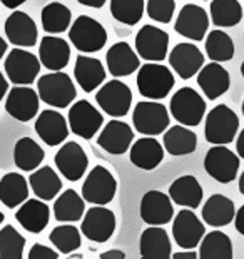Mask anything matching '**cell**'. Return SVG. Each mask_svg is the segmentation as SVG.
<instances>
[{"label": "cell", "mask_w": 244, "mask_h": 259, "mask_svg": "<svg viewBox=\"0 0 244 259\" xmlns=\"http://www.w3.org/2000/svg\"><path fill=\"white\" fill-rule=\"evenodd\" d=\"M37 94L42 102L55 109L69 107L77 97L74 82L62 70L42 75L37 82Z\"/></svg>", "instance_id": "6da1fadb"}, {"label": "cell", "mask_w": 244, "mask_h": 259, "mask_svg": "<svg viewBox=\"0 0 244 259\" xmlns=\"http://www.w3.org/2000/svg\"><path fill=\"white\" fill-rule=\"evenodd\" d=\"M174 84H176L174 75L166 65L147 62L139 67L137 89H139L141 96H144L146 99H151V101L164 99L173 91Z\"/></svg>", "instance_id": "7a4b0ae2"}, {"label": "cell", "mask_w": 244, "mask_h": 259, "mask_svg": "<svg viewBox=\"0 0 244 259\" xmlns=\"http://www.w3.org/2000/svg\"><path fill=\"white\" fill-rule=\"evenodd\" d=\"M239 129V119L231 107L219 104L206 117V127H204V137L211 144L226 146L234 141Z\"/></svg>", "instance_id": "3957f363"}, {"label": "cell", "mask_w": 244, "mask_h": 259, "mask_svg": "<svg viewBox=\"0 0 244 259\" xmlns=\"http://www.w3.org/2000/svg\"><path fill=\"white\" fill-rule=\"evenodd\" d=\"M69 38L79 52L92 54L99 52L107 42V30L104 29L101 22L89 17V15H79L74 24L70 25Z\"/></svg>", "instance_id": "277c9868"}, {"label": "cell", "mask_w": 244, "mask_h": 259, "mask_svg": "<svg viewBox=\"0 0 244 259\" xmlns=\"http://www.w3.org/2000/svg\"><path fill=\"white\" fill-rule=\"evenodd\" d=\"M171 114L182 125L196 127L206 114V101L192 87H182L171 99Z\"/></svg>", "instance_id": "5b68a950"}, {"label": "cell", "mask_w": 244, "mask_h": 259, "mask_svg": "<svg viewBox=\"0 0 244 259\" xmlns=\"http://www.w3.org/2000/svg\"><path fill=\"white\" fill-rule=\"evenodd\" d=\"M169 112L160 102L144 101L134 107L132 112V124L137 132L144 136L156 137L169 127Z\"/></svg>", "instance_id": "8992f818"}, {"label": "cell", "mask_w": 244, "mask_h": 259, "mask_svg": "<svg viewBox=\"0 0 244 259\" xmlns=\"http://www.w3.org/2000/svg\"><path fill=\"white\" fill-rule=\"evenodd\" d=\"M115 191H117V183L112 172L104 167L96 166L82 184V197L84 201L91 204H97V206H105L114 199Z\"/></svg>", "instance_id": "52a82bcc"}, {"label": "cell", "mask_w": 244, "mask_h": 259, "mask_svg": "<svg viewBox=\"0 0 244 259\" xmlns=\"http://www.w3.org/2000/svg\"><path fill=\"white\" fill-rule=\"evenodd\" d=\"M7 79L15 85L32 84L40 72V60L24 49H12L4 64Z\"/></svg>", "instance_id": "ba28073f"}, {"label": "cell", "mask_w": 244, "mask_h": 259, "mask_svg": "<svg viewBox=\"0 0 244 259\" xmlns=\"http://www.w3.org/2000/svg\"><path fill=\"white\" fill-rule=\"evenodd\" d=\"M204 169L218 183L229 184L236 179L239 170V157L231 149L214 144L204 157Z\"/></svg>", "instance_id": "9c48e42d"}, {"label": "cell", "mask_w": 244, "mask_h": 259, "mask_svg": "<svg viewBox=\"0 0 244 259\" xmlns=\"http://www.w3.org/2000/svg\"><path fill=\"white\" fill-rule=\"evenodd\" d=\"M96 101L99 107L110 117H124L132 104V92L129 85L120 80H109L99 89Z\"/></svg>", "instance_id": "30bf717a"}, {"label": "cell", "mask_w": 244, "mask_h": 259, "mask_svg": "<svg viewBox=\"0 0 244 259\" xmlns=\"http://www.w3.org/2000/svg\"><path fill=\"white\" fill-rule=\"evenodd\" d=\"M80 231L94 242H107L115 231V214L107 207L94 204V207L86 211V216H82Z\"/></svg>", "instance_id": "8fae6325"}, {"label": "cell", "mask_w": 244, "mask_h": 259, "mask_svg": "<svg viewBox=\"0 0 244 259\" xmlns=\"http://www.w3.org/2000/svg\"><path fill=\"white\" fill-rule=\"evenodd\" d=\"M69 127L75 136L82 139H92L102 127V114L87 101H77L69 109Z\"/></svg>", "instance_id": "7c38bea8"}, {"label": "cell", "mask_w": 244, "mask_h": 259, "mask_svg": "<svg viewBox=\"0 0 244 259\" xmlns=\"http://www.w3.org/2000/svg\"><path fill=\"white\" fill-rule=\"evenodd\" d=\"M169 49L168 32L156 25H144L136 35V51L147 62H160Z\"/></svg>", "instance_id": "4fadbf2b"}, {"label": "cell", "mask_w": 244, "mask_h": 259, "mask_svg": "<svg viewBox=\"0 0 244 259\" xmlns=\"http://www.w3.org/2000/svg\"><path fill=\"white\" fill-rule=\"evenodd\" d=\"M54 161L59 172L67 181H70V183H75V181L82 179V176L86 174L89 166L86 151L82 149V146H79L74 141L65 142L57 151V154H55Z\"/></svg>", "instance_id": "5bb4252c"}, {"label": "cell", "mask_w": 244, "mask_h": 259, "mask_svg": "<svg viewBox=\"0 0 244 259\" xmlns=\"http://www.w3.org/2000/svg\"><path fill=\"white\" fill-rule=\"evenodd\" d=\"M204 234H206V228L201 223V219L192 212V209H182L174 218L173 238L176 244L182 249L197 247Z\"/></svg>", "instance_id": "9a60e30c"}, {"label": "cell", "mask_w": 244, "mask_h": 259, "mask_svg": "<svg viewBox=\"0 0 244 259\" xmlns=\"http://www.w3.org/2000/svg\"><path fill=\"white\" fill-rule=\"evenodd\" d=\"M141 219L149 226H164L174 216V207L171 197L162 191H147L142 196L139 206Z\"/></svg>", "instance_id": "2e32d148"}, {"label": "cell", "mask_w": 244, "mask_h": 259, "mask_svg": "<svg viewBox=\"0 0 244 259\" xmlns=\"http://www.w3.org/2000/svg\"><path fill=\"white\" fill-rule=\"evenodd\" d=\"M208 29H209V17L206 10L196 4L184 5L174 24V30L177 34L186 38H191L194 42L202 40L206 37Z\"/></svg>", "instance_id": "e0dca14e"}, {"label": "cell", "mask_w": 244, "mask_h": 259, "mask_svg": "<svg viewBox=\"0 0 244 259\" xmlns=\"http://www.w3.org/2000/svg\"><path fill=\"white\" fill-rule=\"evenodd\" d=\"M38 94L27 85H17L7 92L5 111L20 122H29L38 112Z\"/></svg>", "instance_id": "ac0fdd59"}, {"label": "cell", "mask_w": 244, "mask_h": 259, "mask_svg": "<svg viewBox=\"0 0 244 259\" xmlns=\"http://www.w3.org/2000/svg\"><path fill=\"white\" fill-rule=\"evenodd\" d=\"M5 37L17 47H34L37 44V25L29 14L15 10L7 17L4 25Z\"/></svg>", "instance_id": "d6986e66"}, {"label": "cell", "mask_w": 244, "mask_h": 259, "mask_svg": "<svg viewBox=\"0 0 244 259\" xmlns=\"http://www.w3.org/2000/svg\"><path fill=\"white\" fill-rule=\"evenodd\" d=\"M169 65L181 79H191L204 65V56L191 42H181L169 54Z\"/></svg>", "instance_id": "ffe728a7"}, {"label": "cell", "mask_w": 244, "mask_h": 259, "mask_svg": "<svg viewBox=\"0 0 244 259\" xmlns=\"http://www.w3.org/2000/svg\"><path fill=\"white\" fill-rule=\"evenodd\" d=\"M35 132L47 146H59L67 139L69 124L60 112L54 109H47L38 114L35 120Z\"/></svg>", "instance_id": "44dd1931"}, {"label": "cell", "mask_w": 244, "mask_h": 259, "mask_svg": "<svg viewBox=\"0 0 244 259\" xmlns=\"http://www.w3.org/2000/svg\"><path fill=\"white\" fill-rule=\"evenodd\" d=\"M132 141H134V132L129 124L122 122V120H110L99 134L97 144L105 152L112 154V156H120L131 147Z\"/></svg>", "instance_id": "7402d4cb"}, {"label": "cell", "mask_w": 244, "mask_h": 259, "mask_svg": "<svg viewBox=\"0 0 244 259\" xmlns=\"http://www.w3.org/2000/svg\"><path fill=\"white\" fill-rule=\"evenodd\" d=\"M197 85L206 94L209 101H216L229 91L231 77L223 65H219V62H211L202 65L197 72Z\"/></svg>", "instance_id": "603a6c76"}, {"label": "cell", "mask_w": 244, "mask_h": 259, "mask_svg": "<svg viewBox=\"0 0 244 259\" xmlns=\"http://www.w3.org/2000/svg\"><path fill=\"white\" fill-rule=\"evenodd\" d=\"M38 60H40V65L52 70V72L62 70L69 65L70 46L64 38L54 35L44 37L40 40V46H38Z\"/></svg>", "instance_id": "cb8c5ba5"}, {"label": "cell", "mask_w": 244, "mask_h": 259, "mask_svg": "<svg viewBox=\"0 0 244 259\" xmlns=\"http://www.w3.org/2000/svg\"><path fill=\"white\" fill-rule=\"evenodd\" d=\"M17 223L32 234H38L46 229L51 219V209L42 199H25L15 212Z\"/></svg>", "instance_id": "d4e9b609"}, {"label": "cell", "mask_w": 244, "mask_h": 259, "mask_svg": "<svg viewBox=\"0 0 244 259\" xmlns=\"http://www.w3.org/2000/svg\"><path fill=\"white\" fill-rule=\"evenodd\" d=\"M105 64L114 77H126L139 69V56L127 42H117L105 54Z\"/></svg>", "instance_id": "484cf974"}, {"label": "cell", "mask_w": 244, "mask_h": 259, "mask_svg": "<svg viewBox=\"0 0 244 259\" xmlns=\"http://www.w3.org/2000/svg\"><path fill=\"white\" fill-rule=\"evenodd\" d=\"M131 162L142 170L156 169L164 159V146L154 139L152 136H146L142 139L131 144Z\"/></svg>", "instance_id": "4316f807"}, {"label": "cell", "mask_w": 244, "mask_h": 259, "mask_svg": "<svg viewBox=\"0 0 244 259\" xmlns=\"http://www.w3.org/2000/svg\"><path fill=\"white\" fill-rule=\"evenodd\" d=\"M74 77L84 92H94L105 79V69L101 60L80 54L75 59Z\"/></svg>", "instance_id": "83f0119b"}, {"label": "cell", "mask_w": 244, "mask_h": 259, "mask_svg": "<svg viewBox=\"0 0 244 259\" xmlns=\"http://www.w3.org/2000/svg\"><path fill=\"white\" fill-rule=\"evenodd\" d=\"M141 257L144 259H168L173 254V246L166 229L159 226H151L144 229L139 242Z\"/></svg>", "instance_id": "f1b7e54d"}, {"label": "cell", "mask_w": 244, "mask_h": 259, "mask_svg": "<svg viewBox=\"0 0 244 259\" xmlns=\"http://www.w3.org/2000/svg\"><path fill=\"white\" fill-rule=\"evenodd\" d=\"M169 197L177 206L196 209L201 206L202 187L194 176H181L169 186Z\"/></svg>", "instance_id": "f546056e"}, {"label": "cell", "mask_w": 244, "mask_h": 259, "mask_svg": "<svg viewBox=\"0 0 244 259\" xmlns=\"http://www.w3.org/2000/svg\"><path fill=\"white\" fill-rule=\"evenodd\" d=\"M202 219L208 226L223 228L232 223L236 214L234 202L223 194H213L202 206Z\"/></svg>", "instance_id": "4dcf8cb0"}, {"label": "cell", "mask_w": 244, "mask_h": 259, "mask_svg": "<svg viewBox=\"0 0 244 259\" xmlns=\"http://www.w3.org/2000/svg\"><path fill=\"white\" fill-rule=\"evenodd\" d=\"M29 186L34 194L42 201H52L62 189V181L51 166L35 169L29 178Z\"/></svg>", "instance_id": "1f68e13d"}, {"label": "cell", "mask_w": 244, "mask_h": 259, "mask_svg": "<svg viewBox=\"0 0 244 259\" xmlns=\"http://www.w3.org/2000/svg\"><path fill=\"white\" fill-rule=\"evenodd\" d=\"M29 199V181L19 172H9L0 179V202L10 209Z\"/></svg>", "instance_id": "d6a6232c"}, {"label": "cell", "mask_w": 244, "mask_h": 259, "mask_svg": "<svg viewBox=\"0 0 244 259\" xmlns=\"http://www.w3.org/2000/svg\"><path fill=\"white\" fill-rule=\"evenodd\" d=\"M86 212L84 197H80L74 189H67L54 202V218L59 223H77Z\"/></svg>", "instance_id": "836d02e7"}, {"label": "cell", "mask_w": 244, "mask_h": 259, "mask_svg": "<svg viewBox=\"0 0 244 259\" xmlns=\"http://www.w3.org/2000/svg\"><path fill=\"white\" fill-rule=\"evenodd\" d=\"M197 147V136L187 125H173L164 134V149L171 156H187Z\"/></svg>", "instance_id": "e575fe53"}, {"label": "cell", "mask_w": 244, "mask_h": 259, "mask_svg": "<svg viewBox=\"0 0 244 259\" xmlns=\"http://www.w3.org/2000/svg\"><path fill=\"white\" fill-rule=\"evenodd\" d=\"M46 152L44 149L32 139V137H22L15 142L14 147V162L24 172H32L42 164Z\"/></svg>", "instance_id": "d590c367"}, {"label": "cell", "mask_w": 244, "mask_h": 259, "mask_svg": "<svg viewBox=\"0 0 244 259\" xmlns=\"http://www.w3.org/2000/svg\"><path fill=\"white\" fill-rule=\"evenodd\" d=\"M201 259H232V242L229 236L223 231H211L204 234L199 242V254Z\"/></svg>", "instance_id": "8d00e7d4"}, {"label": "cell", "mask_w": 244, "mask_h": 259, "mask_svg": "<svg viewBox=\"0 0 244 259\" xmlns=\"http://www.w3.org/2000/svg\"><path fill=\"white\" fill-rule=\"evenodd\" d=\"M70 9L60 2H51L42 9L40 20L47 34H62L70 25Z\"/></svg>", "instance_id": "74e56055"}, {"label": "cell", "mask_w": 244, "mask_h": 259, "mask_svg": "<svg viewBox=\"0 0 244 259\" xmlns=\"http://www.w3.org/2000/svg\"><path fill=\"white\" fill-rule=\"evenodd\" d=\"M242 7L237 0H213L211 2V19L218 29L234 27L242 20Z\"/></svg>", "instance_id": "f35d334b"}, {"label": "cell", "mask_w": 244, "mask_h": 259, "mask_svg": "<svg viewBox=\"0 0 244 259\" xmlns=\"http://www.w3.org/2000/svg\"><path fill=\"white\" fill-rule=\"evenodd\" d=\"M206 52L213 62H227L234 57V42L224 30H211L206 37Z\"/></svg>", "instance_id": "ab89813d"}, {"label": "cell", "mask_w": 244, "mask_h": 259, "mask_svg": "<svg viewBox=\"0 0 244 259\" xmlns=\"http://www.w3.org/2000/svg\"><path fill=\"white\" fill-rule=\"evenodd\" d=\"M144 0H110V14L124 25H136L144 15Z\"/></svg>", "instance_id": "60d3db41"}, {"label": "cell", "mask_w": 244, "mask_h": 259, "mask_svg": "<svg viewBox=\"0 0 244 259\" xmlns=\"http://www.w3.org/2000/svg\"><path fill=\"white\" fill-rule=\"evenodd\" d=\"M49 241L52 242L55 249H57L59 252H64V254H69V252L77 251L82 244L79 229H77L75 226H70V224L54 228L52 233L49 234Z\"/></svg>", "instance_id": "b9f144b4"}, {"label": "cell", "mask_w": 244, "mask_h": 259, "mask_svg": "<svg viewBox=\"0 0 244 259\" xmlns=\"http://www.w3.org/2000/svg\"><path fill=\"white\" fill-rule=\"evenodd\" d=\"M25 238L14 226H4L0 229V257L22 259L24 257Z\"/></svg>", "instance_id": "7bdbcfd3"}, {"label": "cell", "mask_w": 244, "mask_h": 259, "mask_svg": "<svg viewBox=\"0 0 244 259\" xmlns=\"http://www.w3.org/2000/svg\"><path fill=\"white\" fill-rule=\"evenodd\" d=\"M176 10L174 0H147L146 4V12L154 22L159 24H169L173 20Z\"/></svg>", "instance_id": "ee69618b"}, {"label": "cell", "mask_w": 244, "mask_h": 259, "mask_svg": "<svg viewBox=\"0 0 244 259\" xmlns=\"http://www.w3.org/2000/svg\"><path fill=\"white\" fill-rule=\"evenodd\" d=\"M59 252H55L52 247H47L44 244L35 242L29 251V259H57Z\"/></svg>", "instance_id": "f6af8a7d"}, {"label": "cell", "mask_w": 244, "mask_h": 259, "mask_svg": "<svg viewBox=\"0 0 244 259\" xmlns=\"http://www.w3.org/2000/svg\"><path fill=\"white\" fill-rule=\"evenodd\" d=\"M234 228L241 236H244V204L239 207V211L234 214Z\"/></svg>", "instance_id": "bcb514c9"}, {"label": "cell", "mask_w": 244, "mask_h": 259, "mask_svg": "<svg viewBox=\"0 0 244 259\" xmlns=\"http://www.w3.org/2000/svg\"><path fill=\"white\" fill-rule=\"evenodd\" d=\"M126 254L119 249H109L101 254V259H124Z\"/></svg>", "instance_id": "7dc6e473"}, {"label": "cell", "mask_w": 244, "mask_h": 259, "mask_svg": "<svg viewBox=\"0 0 244 259\" xmlns=\"http://www.w3.org/2000/svg\"><path fill=\"white\" fill-rule=\"evenodd\" d=\"M80 5H86V7H91V9H101L104 7V4L107 0H77Z\"/></svg>", "instance_id": "c3c4849f"}, {"label": "cell", "mask_w": 244, "mask_h": 259, "mask_svg": "<svg viewBox=\"0 0 244 259\" xmlns=\"http://www.w3.org/2000/svg\"><path fill=\"white\" fill-rule=\"evenodd\" d=\"M236 151H237V156L244 159V129L239 132V137H237V141H236Z\"/></svg>", "instance_id": "681fc988"}, {"label": "cell", "mask_w": 244, "mask_h": 259, "mask_svg": "<svg viewBox=\"0 0 244 259\" xmlns=\"http://www.w3.org/2000/svg\"><path fill=\"white\" fill-rule=\"evenodd\" d=\"M7 92H9V82L4 77L2 70H0V101L5 97V94H7Z\"/></svg>", "instance_id": "f907efd6"}, {"label": "cell", "mask_w": 244, "mask_h": 259, "mask_svg": "<svg viewBox=\"0 0 244 259\" xmlns=\"http://www.w3.org/2000/svg\"><path fill=\"white\" fill-rule=\"evenodd\" d=\"M0 2L4 4V7H7V9H10V10H14V9L20 7L22 4H25L27 0H0Z\"/></svg>", "instance_id": "816d5d0a"}, {"label": "cell", "mask_w": 244, "mask_h": 259, "mask_svg": "<svg viewBox=\"0 0 244 259\" xmlns=\"http://www.w3.org/2000/svg\"><path fill=\"white\" fill-rule=\"evenodd\" d=\"M173 257L174 259H196L197 254L192 249H187L186 252H176V254H173Z\"/></svg>", "instance_id": "f5cc1de1"}, {"label": "cell", "mask_w": 244, "mask_h": 259, "mask_svg": "<svg viewBox=\"0 0 244 259\" xmlns=\"http://www.w3.org/2000/svg\"><path fill=\"white\" fill-rule=\"evenodd\" d=\"M7 49H9V46H7V42L4 40L2 37H0V60L4 59V56H5V52H7Z\"/></svg>", "instance_id": "db71d44e"}, {"label": "cell", "mask_w": 244, "mask_h": 259, "mask_svg": "<svg viewBox=\"0 0 244 259\" xmlns=\"http://www.w3.org/2000/svg\"><path fill=\"white\" fill-rule=\"evenodd\" d=\"M239 192L244 196V170H242V174H241V178H239Z\"/></svg>", "instance_id": "11a10c76"}, {"label": "cell", "mask_w": 244, "mask_h": 259, "mask_svg": "<svg viewBox=\"0 0 244 259\" xmlns=\"http://www.w3.org/2000/svg\"><path fill=\"white\" fill-rule=\"evenodd\" d=\"M4 219H5V216H4V212H2V211H0V224H2V223H4Z\"/></svg>", "instance_id": "9f6ffc18"}, {"label": "cell", "mask_w": 244, "mask_h": 259, "mask_svg": "<svg viewBox=\"0 0 244 259\" xmlns=\"http://www.w3.org/2000/svg\"><path fill=\"white\" fill-rule=\"evenodd\" d=\"M241 75H242V79H244V62L241 64Z\"/></svg>", "instance_id": "6f0895ef"}, {"label": "cell", "mask_w": 244, "mask_h": 259, "mask_svg": "<svg viewBox=\"0 0 244 259\" xmlns=\"http://www.w3.org/2000/svg\"><path fill=\"white\" fill-rule=\"evenodd\" d=\"M242 115H244V101H242Z\"/></svg>", "instance_id": "680465c9"}, {"label": "cell", "mask_w": 244, "mask_h": 259, "mask_svg": "<svg viewBox=\"0 0 244 259\" xmlns=\"http://www.w3.org/2000/svg\"><path fill=\"white\" fill-rule=\"evenodd\" d=\"M242 22H244V15H242Z\"/></svg>", "instance_id": "91938a15"}]
</instances>
